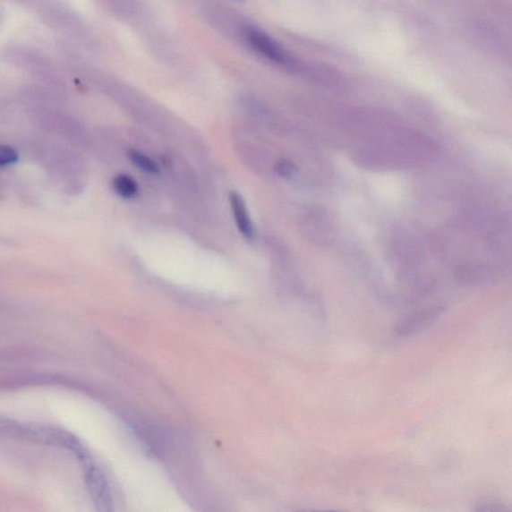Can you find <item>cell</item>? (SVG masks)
<instances>
[{
    "label": "cell",
    "mask_w": 512,
    "mask_h": 512,
    "mask_svg": "<svg viewBox=\"0 0 512 512\" xmlns=\"http://www.w3.org/2000/svg\"><path fill=\"white\" fill-rule=\"evenodd\" d=\"M247 44L259 55L269 59V61L284 66H293L294 58L281 47L277 42L271 39L267 33L253 27H247L244 31Z\"/></svg>",
    "instance_id": "6da1fadb"
},
{
    "label": "cell",
    "mask_w": 512,
    "mask_h": 512,
    "mask_svg": "<svg viewBox=\"0 0 512 512\" xmlns=\"http://www.w3.org/2000/svg\"><path fill=\"white\" fill-rule=\"evenodd\" d=\"M229 201L238 230H240L246 240H253L255 235L254 226L243 196L236 192H230Z\"/></svg>",
    "instance_id": "7a4b0ae2"
},
{
    "label": "cell",
    "mask_w": 512,
    "mask_h": 512,
    "mask_svg": "<svg viewBox=\"0 0 512 512\" xmlns=\"http://www.w3.org/2000/svg\"><path fill=\"white\" fill-rule=\"evenodd\" d=\"M113 189L124 199H132L139 194L140 187L135 179L125 174H119L113 179Z\"/></svg>",
    "instance_id": "3957f363"
},
{
    "label": "cell",
    "mask_w": 512,
    "mask_h": 512,
    "mask_svg": "<svg viewBox=\"0 0 512 512\" xmlns=\"http://www.w3.org/2000/svg\"><path fill=\"white\" fill-rule=\"evenodd\" d=\"M127 156L132 161V164L142 169L143 172L151 175H158L159 173V168L156 162L148 156L143 155L141 151L132 149L127 152Z\"/></svg>",
    "instance_id": "277c9868"
},
{
    "label": "cell",
    "mask_w": 512,
    "mask_h": 512,
    "mask_svg": "<svg viewBox=\"0 0 512 512\" xmlns=\"http://www.w3.org/2000/svg\"><path fill=\"white\" fill-rule=\"evenodd\" d=\"M19 153L10 145H2L0 148V166L3 168L16 164L19 161Z\"/></svg>",
    "instance_id": "5b68a950"
},
{
    "label": "cell",
    "mask_w": 512,
    "mask_h": 512,
    "mask_svg": "<svg viewBox=\"0 0 512 512\" xmlns=\"http://www.w3.org/2000/svg\"><path fill=\"white\" fill-rule=\"evenodd\" d=\"M275 170L277 175L284 178L293 177L297 173V167L292 161L283 158L277 162Z\"/></svg>",
    "instance_id": "8992f818"
},
{
    "label": "cell",
    "mask_w": 512,
    "mask_h": 512,
    "mask_svg": "<svg viewBox=\"0 0 512 512\" xmlns=\"http://www.w3.org/2000/svg\"><path fill=\"white\" fill-rule=\"evenodd\" d=\"M480 510H484V511H503V510H508V508L505 507V505H502V503H499L496 501H489L486 503H482V507H480Z\"/></svg>",
    "instance_id": "52a82bcc"
}]
</instances>
